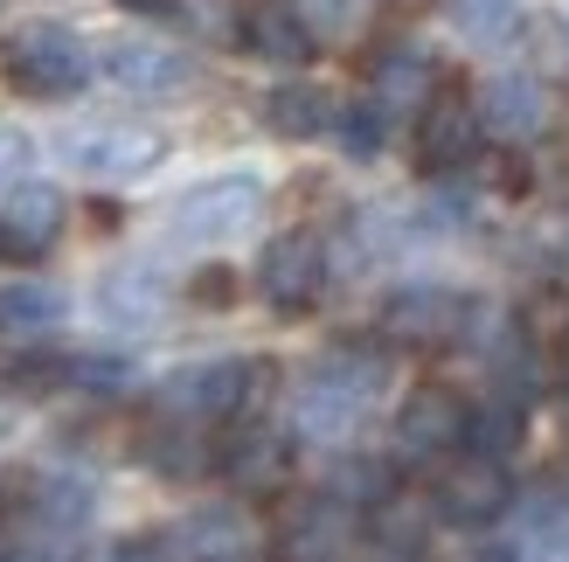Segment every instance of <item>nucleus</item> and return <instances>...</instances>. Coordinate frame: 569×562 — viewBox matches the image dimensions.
<instances>
[{
  "mask_svg": "<svg viewBox=\"0 0 569 562\" xmlns=\"http://www.w3.org/2000/svg\"><path fill=\"white\" fill-rule=\"evenodd\" d=\"M451 21H459L472 42H515L521 0H451Z\"/></svg>",
  "mask_w": 569,
  "mask_h": 562,
  "instance_id": "28",
  "label": "nucleus"
},
{
  "mask_svg": "<svg viewBox=\"0 0 569 562\" xmlns=\"http://www.w3.org/2000/svg\"><path fill=\"white\" fill-rule=\"evenodd\" d=\"M104 70L132 98H181L188 83H194V63H188L181 49H160V42H119V49H104Z\"/></svg>",
  "mask_w": 569,
  "mask_h": 562,
  "instance_id": "13",
  "label": "nucleus"
},
{
  "mask_svg": "<svg viewBox=\"0 0 569 562\" xmlns=\"http://www.w3.org/2000/svg\"><path fill=\"white\" fill-rule=\"evenodd\" d=\"M535 389H542V361H535V341L521 333V341H507V348L493 354V397H507V403L528 410Z\"/></svg>",
  "mask_w": 569,
  "mask_h": 562,
  "instance_id": "27",
  "label": "nucleus"
},
{
  "mask_svg": "<svg viewBox=\"0 0 569 562\" xmlns=\"http://www.w3.org/2000/svg\"><path fill=\"white\" fill-rule=\"evenodd\" d=\"M139 459H147L160 480H202V465H216V452L202 444V424H188V417L153 424L147 438H139Z\"/></svg>",
  "mask_w": 569,
  "mask_h": 562,
  "instance_id": "18",
  "label": "nucleus"
},
{
  "mask_svg": "<svg viewBox=\"0 0 569 562\" xmlns=\"http://www.w3.org/2000/svg\"><path fill=\"white\" fill-rule=\"evenodd\" d=\"M230 562H243V555H230Z\"/></svg>",
  "mask_w": 569,
  "mask_h": 562,
  "instance_id": "42",
  "label": "nucleus"
},
{
  "mask_svg": "<svg viewBox=\"0 0 569 562\" xmlns=\"http://www.w3.org/2000/svg\"><path fill=\"white\" fill-rule=\"evenodd\" d=\"M292 459H299L292 452V431H278V424H237V438L216 452V472L237 493H284Z\"/></svg>",
  "mask_w": 569,
  "mask_h": 562,
  "instance_id": "10",
  "label": "nucleus"
},
{
  "mask_svg": "<svg viewBox=\"0 0 569 562\" xmlns=\"http://www.w3.org/2000/svg\"><path fill=\"white\" fill-rule=\"evenodd\" d=\"M119 8H132V14H174V0H119Z\"/></svg>",
  "mask_w": 569,
  "mask_h": 562,
  "instance_id": "39",
  "label": "nucleus"
},
{
  "mask_svg": "<svg viewBox=\"0 0 569 562\" xmlns=\"http://www.w3.org/2000/svg\"><path fill=\"white\" fill-rule=\"evenodd\" d=\"M562 438H569V403H562Z\"/></svg>",
  "mask_w": 569,
  "mask_h": 562,
  "instance_id": "41",
  "label": "nucleus"
},
{
  "mask_svg": "<svg viewBox=\"0 0 569 562\" xmlns=\"http://www.w3.org/2000/svg\"><path fill=\"white\" fill-rule=\"evenodd\" d=\"M271 389V361H188V369H174L153 397L167 417H188V424H222V417H250L258 410V397Z\"/></svg>",
  "mask_w": 569,
  "mask_h": 562,
  "instance_id": "1",
  "label": "nucleus"
},
{
  "mask_svg": "<svg viewBox=\"0 0 569 562\" xmlns=\"http://www.w3.org/2000/svg\"><path fill=\"white\" fill-rule=\"evenodd\" d=\"M63 313H70V299L56 285H42V278H14V285H0V333H49Z\"/></svg>",
  "mask_w": 569,
  "mask_h": 562,
  "instance_id": "21",
  "label": "nucleus"
},
{
  "mask_svg": "<svg viewBox=\"0 0 569 562\" xmlns=\"http://www.w3.org/2000/svg\"><path fill=\"white\" fill-rule=\"evenodd\" d=\"M479 132H487L479 104L459 98V91H438L431 104L417 111V167H423V174H451V167H466L479 153Z\"/></svg>",
  "mask_w": 569,
  "mask_h": 562,
  "instance_id": "9",
  "label": "nucleus"
},
{
  "mask_svg": "<svg viewBox=\"0 0 569 562\" xmlns=\"http://www.w3.org/2000/svg\"><path fill=\"white\" fill-rule=\"evenodd\" d=\"M28 508H36V521H49V528H83L91 508H98V486L77 480V472H42Z\"/></svg>",
  "mask_w": 569,
  "mask_h": 562,
  "instance_id": "24",
  "label": "nucleus"
},
{
  "mask_svg": "<svg viewBox=\"0 0 569 562\" xmlns=\"http://www.w3.org/2000/svg\"><path fill=\"white\" fill-rule=\"evenodd\" d=\"M63 389H83V397H119L132 389V369L119 354H63Z\"/></svg>",
  "mask_w": 569,
  "mask_h": 562,
  "instance_id": "30",
  "label": "nucleus"
},
{
  "mask_svg": "<svg viewBox=\"0 0 569 562\" xmlns=\"http://www.w3.org/2000/svg\"><path fill=\"white\" fill-rule=\"evenodd\" d=\"M56 153H63V167H77V174L91 181H139L160 167V132L147 126H83V132H63L56 139Z\"/></svg>",
  "mask_w": 569,
  "mask_h": 562,
  "instance_id": "4",
  "label": "nucleus"
},
{
  "mask_svg": "<svg viewBox=\"0 0 569 562\" xmlns=\"http://www.w3.org/2000/svg\"><path fill=\"white\" fill-rule=\"evenodd\" d=\"M361 562H423V549H389V542H376Z\"/></svg>",
  "mask_w": 569,
  "mask_h": 562,
  "instance_id": "38",
  "label": "nucleus"
},
{
  "mask_svg": "<svg viewBox=\"0 0 569 562\" xmlns=\"http://www.w3.org/2000/svg\"><path fill=\"white\" fill-rule=\"evenodd\" d=\"M521 562H569V521H542V528H535Z\"/></svg>",
  "mask_w": 569,
  "mask_h": 562,
  "instance_id": "35",
  "label": "nucleus"
},
{
  "mask_svg": "<svg viewBox=\"0 0 569 562\" xmlns=\"http://www.w3.org/2000/svg\"><path fill=\"white\" fill-rule=\"evenodd\" d=\"M21 160H28V139H21L14 126H0V174H14Z\"/></svg>",
  "mask_w": 569,
  "mask_h": 562,
  "instance_id": "37",
  "label": "nucleus"
},
{
  "mask_svg": "<svg viewBox=\"0 0 569 562\" xmlns=\"http://www.w3.org/2000/svg\"><path fill=\"white\" fill-rule=\"evenodd\" d=\"M327 493L340 500V508H355V514H376L382 500H396V472H389V459L355 452V459H340L327 472Z\"/></svg>",
  "mask_w": 569,
  "mask_h": 562,
  "instance_id": "22",
  "label": "nucleus"
},
{
  "mask_svg": "<svg viewBox=\"0 0 569 562\" xmlns=\"http://www.w3.org/2000/svg\"><path fill=\"white\" fill-rule=\"evenodd\" d=\"M515 444H521V403H507V397L472 403V417H466V452H479V459H507Z\"/></svg>",
  "mask_w": 569,
  "mask_h": 562,
  "instance_id": "26",
  "label": "nucleus"
},
{
  "mask_svg": "<svg viewBox=\"0 0 569 562\" xmlns=\"http://www.w3.org/2000/svg\"><path fill=\"white\" fill-rule=\"evenodd\" d=\"M472 562H521V555H507V549H479Z\"/></svg>",
  "mask_w": 569,
  "mask_h": 562,
  "instance_id": "40",
  "label": "nucleus"
},
{
  "mask_svg": "<svg viewBox=\"0 0 569 562\" xmlns=\"http://www.w3.org/2000/svg\"><path fill=\"white\" fill-rule=\"evenodd\" d=\"M466 417H472V403L459 397V389H445V382L410 389L403 410H396V452H403L410 465L451 459V452L466 444Z\"/></svg>",
  "mask_w": 569,
  "mask_h": 562,
  "instance_id": "5",
  "label": "nucleus"
},
{
  "mask_svg": "<svg viewBox=\"0 0 569 562\" xmlns=\"http://www.w3.org/2000/svg\"><path fill=\"white\" fill-rule=\"evenodd\" d=\"M292 8L312 28V42H348L368 28V0H292Z\"/></svg>",
  "mask_w": 569,
  "mask_h": 562,
  "instance_id": "29",
  "label": "nucleus"
},
{
  "mask_svg": "<svg viewBox=\"0 0 569 562\" xmlns=\"http://www.w3.org/2000/svg\"><path fill=\"white\" fill-rule=\"evenodd\" d=\"M507 508H515V480H507V459H459L438 480V514L451 528H493Z\"/></svg>",
  "mask_w": 569,
  "mask_h": 562,
  "instance_id": "8",
  "label": "nucleus"
},
{
  "mask_svg": "<svg viewBox=\"0 0 569 562\" xmlns=\"http://www.w3.org/2000/svg\"><path fill=\"white\" fill-rule=\"evenodd\" d=\"M174 21H188L202 42H243V21L230 0H174Z\"/></svg>",
  "mask_w": 569,
  "mask_h": 562,
  "instance_id": "33",
  "label": "nucleus"
},
{
  "mask_svg": "<svg viewBox=\"0 0 569 562\" xmlns=\"http://www.w3.org/2000/svg\"><path fill=\"white\" fill-rule=\"evenodd\" d=\"M258 292H264L271 313H306V305L327 292V243L306 237V230L271 237L264 258H258Z\"/></svg>",
  "mask_w": 569,
  "mask_h": 562,
  "instance_id": "7",
  "label": "nucleus"
},
{
  "mask_svg": "<svg viewBox=\"0 0 569 562\" xmlns=\"http://www.w3.org/2000/svg\"><path fill=\"white\" fill-rule=\"evenodd\" d=\"M174 542H181L194 562H230V555H243V521H237L230 508H202V514H188V521L174 528Z\"/></svg>",
  "mask_w": 569,
  "mask_h": 562,
  "instance_id": "25",
  "label": "nucleus"
},
{
  "mask_svg": "<svg viewBox=\"0 0 569 562\" xmlns=\"http://www.w3.org/2000/svg\"><path fill=\"white\" fill-rule=\"evenodd\" d=\"M333 119L340 111H333V98L320 91V83H278V91L264 98V126L278 139H320Z\"/></svg>",
  "mask_w": 569,
  "mask_h": 562,
  "instance_id": "19",
  "label": "nucleus"
},
{
  "mask_svg": "<svg viewBox=\"0 0 569 562\" xmlns=\"http://www.w3.org/2000/svg\"><path fill=\"white\" fill-rule=\"evenodd\" d=\"M312 375H327V382H340V389H355V397L376 403V397H382V382H389V361H382V348L340 341V348H327L320 361H312Z\"/></svg>",
  "mask_w": 569,
  "mask_h": 562,
  "instance_id": "23",
  "label": "nucleus"
},
{
  "mask_svg": "<svg viewBox=\"0 0 569 562\" xmlns=\"http://www.w3.org/2000/svg\"><path fill=\"white\" fill-rule=\"evenodd\" d=\"M98 313L119 327V333H153L160 313H167V285H160V271H147V264H119V271H104V278H98Z\"/></svg>",
  "mask_w": 569,
  "mask_h": 562,
  "instance_id": "14",
  "label": "nucleus"
},
{
  "mask_svg": "<svg viewBox=\"0 0 569 562\" xmlns=\"http://www.w3.org/2000/svg\"><path fill=\"white\" fill-rule=\"evenodd\" d=\"M431 56L423 49H389L376 56V70H368V98H376L382 111H423L431 104Z\"/></svg>",
  "mask_w": 569,
  "mask_h": 562,
  "instance_id": "17",
  "label": "nucleus"
},
{
  "mask_svg": "<svg viewBox=\"0 0 569 562\" xmlns=\"http://www.w3.org/2000/svg\"><path fill=\"white\" fill-rule=\"evenodd\" d=\"M77 528H49V521H36L28 535H8L0 542V562H77Z\"/></svg>",
  "mask_w": 569,
  "mask_h": 562,
  "instance_id": "31",
  "label": "nucleus"
},
{
  "mask_svg": "<svg viewBox=\"0 0 569 562\" xmlns=\"http://www.w3.org/2000/svg\"><path fill=\"white\" fill-rule=\"evenodd\" d=\"M188 299H194V305H209V313H222V305L237 299V278H230V264H209V271H194V278H188Z\"/></svg>",
  "mask_w": 569,
  "mask_h": 562,
  "instance_id": "34",
  "label": "nucleus"
},
{
  "mask_svg": "<svg viewBox=\"0 0 569 562\" xmlns=\"http://www.w3.org/2000/svg\"><path fill=\"white\" fill-rule=\"evenodd\" d=\"M111 562H194V555H188L174 535H139V542H126Z\"/></svg>",
  "mask_w": 569,
  "mask_h": 562,
  "instance_id": "36",
  "label": "nucleus"
},
{
  "mask_svg": "<svg viewBox=\"0 0 569 562\" xmlns=\"http://www.w3.org/2000/svg\"><path fill=\"white\" fill-rule=\"evenodd\" d=\"M264 209V181L258 174H216V181H194L188 194H174L167 209V237L181 243H237Z\"/></svg>",
  "mask_w": 569,
  "mask_h": 562,
  "instance_id": "3",
  "label": "nucleus"
},
{
  "mask_svg": "<svg viewBox=\"0 0 569 562\" xmlns=\"http://www.w3.org/2000/svg\"><path fill=\"white\" fill-rule=\"evenodd\" d=\"M8 77L28 98H77L83 77H91V56H83V42L70 28H28L8 56Z\"/></svg>",
  "mask_w": 569,
  "mask_h": 562,
  "instance_id": "6",
  "label": "nucleus"
},
{
  "mask_svg": "<svg viewBox=\"0 0 569 562\" xmlns=\"http://www.w3.org/2000/svg\"><path fill=\"white\" fill-rule=\"evenodd\" d=\"M348 528H355V508H340V500L320 486L312 500H299V508L278 521V562H333L348 549Z\"/></svg>",
  "mask_w": 569,
  "mask_h": 562,
  "instance_id": "11",
  "label": "nucleus"
},
{
  "mask_svg": "<svg viewBox=\"0 0 569 562\" xmlns=\"http://www.w3.org/2000/svg\"><path fill=\"white\" fill-rule=\"evenodd\" d=\"M479 119H487V132H500V139H535L549 126V91L535 77H493L487 91H479Z\"/></svg>",
  "mask_w": 569,
  "mask_h": 562,
  "instance_id": "16",
  "label": "nucleus"
},
{
  "mask_svg": "<svg viewBox=\"0 0 569 562\" xmlns=\"http://www.w3.org/2000/svg\"><path fill=\"white\" fill-rule=\"evenodd\" d=\"M382 119H389V111H382L376 98L348 104V111L333 119V132H340V153H348V160H376V153H382Z\"/></svg>",
  "mask_w": 569,
  "mask_h": 562,
  "instance_id": "32",
  "label": "nucleus"
},
{
  "mask_svg": "<svg viewBox=\"0 0 569 562\" xmlns=\"http://www.w3.org/2000/svg\"><path fill=\"white\" fill-rule=\"evenodd\" d=\"M243 42L271 56V63H306L312 56V28L299 21V8H250L243 14Z\"/></svg>",
  "mask_w": 569,
  "mask_h": 562,
  "instance_id": "20",
  "label": "nucleus"
},
{
  "mask_svg": "<svg viewBox=\"0 0 569 562\" xmlns=\"http://www.w3.org/2000/svg\"><path fill=\"white\" fill-rule=\"evenodd\" d=\"M562 361H569V354H562Z\"/></svg>",
  "mask_w": 569,
  "mask_h": 562,
  "instance_id": "43",
  "label": "nucleus"
},
{
  "mask_svg": "<svg viewBox=\"0 0 569 562\" xmlns=\"http://www.w3.org/2000/svg\"><path fill=\"white\" fill-rule=\"evenodd\" d=\"M479 313H487V305L451 292V285H403V292L382 299V341L410 348V354H438L451 341H466L479 327Z\"/></svg>",
  "mask_w": 569,
  "mask_h": 562,
  "instance_id": "2",
  "label": "nucleus"
},
{
  "mask_svg": "<svg viewBox=\"0 0 569 562\" xmlns=\"http://www.w3.org/2000/svg\"><path fill=\"white\" fill-rule=\"evenodd\" d=\"M361 417H368V397H355V389H340V382H327V375H306L299 397H292V438L333 444V438H348Z\"/></svg>",
  "mask_w": 569,
  "mask_h": 562,
  "instance_id": "15",
  "label": "nucleus"
},
{
  "mask_svg": "<svg viewBox=\"0 0 569 562\" xmlns=\"http://www.w3.org/2000/svg\"><path fill=\"white\" fill-rule=\"evenodd\" d=\"M63 237V194L56 188H14L0 202V264H28Z\"/></svg>",
  "mask_w": 569,
  "mask_h": 562,
  "instance_id": "12",
  "label": "nucleus"
}]
</instances>
